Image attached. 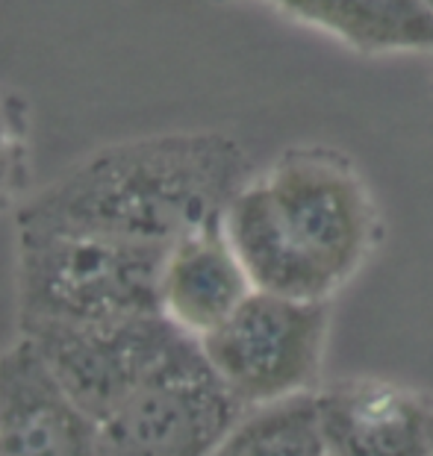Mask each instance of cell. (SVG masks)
Masks as SVG:
<instances>
[{
  "label": "cell",
  "instance_id": "cell-1",
  "mask_svg": "<svg viewBox=\"0 0 433 456\" xmlns=\"http://www.w3.org/2000/svg\"><path fill=\"white\" fill-rule=\"evenodd\" d=\"M225 232L257 292L333 300L378 250L383 218L348 153L295 144L245 180Z\"/></svg>",
  "mask_w": 433,
  "mask_h": 456
},
{
  "label": "cell",
  "instance_id": "cell-2",
  "mask_svg": "<svg viewBox=\"0 0 433 456\" xmlns=\"http://www.w3.org/2000/svg\"><path fill=\"white\" fill-rule=\"evenodd\" d=\"M248 177V153L227 133L142 135L71 165L18 207L15 224L103 230L175 250L225 218Z\"/></svg>",
  "mask_w": 433,
  "mask_h": 456
},
{
  "label": "cell",
  "instance_id": "cell-3",
  "mask_svg": "<svg viewBox=\"0 0 433 456\" xmlns=\"http://www.w3.org/2000/svg\"><path fill=\"white\" fill-rule=\"evenodd\" d=\"M168 254L118 232L15 224L18 330L162 313L159 280Z\"/></svg>",
  "mask_w": 433,
  "mask_h": 456
},
{
  "label": "cell",
  "instance_id": "cell-4",
  "mask_svg": "<svg viewBox=\"0 0 433 456\" xmlns=\"http://www.w3.org/2000/svg\"><path fill=\"white\" fill-rule=\"evenodd\" d=\"M331 300L254 292L200 338L207 362L245 410L322 389L331 342Z\"/></svg>",
  "mask_w": 433,
  "mask_h": 456
},
{
  "label": "cell",
  "instance_id": "cell-5",
  "mask_svg": "<svg viewBox=\"0 0 433 456\" xmlns=\"http://www.w3.org/2000/svg\"><path fill=\"white\" fill-rule=\"evenodd\" d=\"M21 336L38 347L69 395L98 424L200 347L162 313L92 327H38Z\"/></svg>",
  "mask_w": 433,
  "mask_h": 456
},
{
  "label": "cell",
  "instance_id": "cell-6",
  "mask_svg": "<svg viewBox=\"0 0 433 456\" xmlns=\"http://www.w3.org/2000/svg\"><path fill=\"white\" fill-rule=\"evenodd\" d=\"M242 412L195 347L98 424L101 456H209Z\"/></svg>",
  "mask_w": 433,
  "mask_h": 456
},
{
  "label": "cell",
  "instance_id": "cell-7",
  "mask_svg": "<svg viewBox=\"0 0 433 456\" xmlns=\"http://www.w3.org/2000/svg\"><path fill=\"white\" fill-rule=\"evenodd\" d=\"M0 456H101V427L30 338L0 351Z\"/></svg>",
  "mask_w": 433,
  "mask_h": 456
},
{
  "label": "cell",
  "instance_id": "cell-8",
  "mask_svg": "<svg viewBox=\"0 0 433 456\" xmlns=\"http://www.w3.org/2000/svg\"><path fill=\"white\" fill-rule=\"evenodd\" d=\"M327 456H430L433 397L383 377H345L315 392Z\"/></svg>",
  "mask_w": 433,
  "mask_h": 456
},
{
  "label": "cell",
  "instance_id": "cell-9",
  "mask_svg": "<svg viewBox=\"0 0 433 456\" xmlns=\"http://www.w3.org/2000/svg\"><path fill=\"white\" fill-rule=\"evenodd\" d=\"M254 292L225 232V218L195 230L171 250L159 280V309L198 342L218 330Z\"/></svg>",
  "mask_w": 433,
  "mask_h": 456
},
{
  "label": "cell",
  "instance_id": "cell-10",
  "mask_svg": "<svg viewBox=\"0 0 433 456\" xmlns=\"http://www.w3.org/2000/svg\"><path fill=\"white\" fill-rule=\"evenodd\" d=\"M277 12L315 27L365 56L433 53L430 0H268Z\"/></svg>",
  "mask_w": 433,
  "mask_h": 456
},
{
  "label": "cell",
  "instance_id": "cell-11",
  "mask_svg": "<svg viewBox=\"0 0 433 456\" xmlns=\"http://www.w3.org/2000/svg\"><path fill=\"white\" fill-rule=\"evenodd\" d=\"M209 456H327L315 392L245 410Z\"/></svg>",
  "mask_w": 433,
  "mask_h": 456
},
{
  "label": "cell",
  "instance_id": "cell-12",
  "mask_svg": "<svg viewBox=\"0 0 433 456\" xmlns=\"http://www.w3.org/2000/svg\"><path fill=\"white\" fill-rule=\"evenodd\" d=\"M30 171V115L18 94L0 92V209L24 191Z\"/></svg>",
  "mask_w": 433,
  "mask_h": 456
},
{
  "label": "cell",
  "instance_id": "cell-13",
  "mask_svg": "<svg viewBox=\"0 0 433 456\" xmlns=\"http://www.w3.org/2000/svg\"><path fill=\"white\" fill-rule=\"evenodd\" d=\"M430 456H433V430H430Z\"/></svg>",
  "mask_w": 433,
  "mask_h": 456
},
{
  "label": "cell",
  "instance_id": "cell-14",
  "mask_svg": "<svg viewBox=\"0 0 433 456\" xmlns=\"http://www.w3.org/2000/svg\"><path fill=\"white\" fill-rule=\"evenodd\" d=\"M430 6H433V0H430Z\"/></svg>",
  "mask_w": 433,
  "mask_h": 456
}]
</instances>
